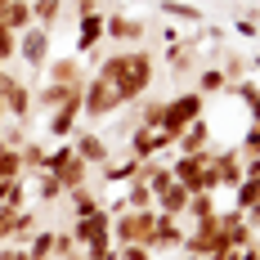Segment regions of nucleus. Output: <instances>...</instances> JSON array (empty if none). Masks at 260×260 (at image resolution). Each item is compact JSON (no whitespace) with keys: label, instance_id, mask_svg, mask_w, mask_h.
I'll return each instance as SVG.
<instances>
[{"label":"nucleus","instance_id":"obj_41","mask_svg":"<svg viewBox=\"0 0 260 260\" xmlns=\"http://www.w3.org/2000/svg\"><path fill=\"white\" fill-rule=\"evenodd\" d=\"M238 153H242V157H260V126H247L242 144H238Z\"/></svg>","mask_w":260,"mask_h":260},{"label":"nucleus","instance_id":"obj_7","mask_svg":"<svg viewBox=\"0 0 260 260\" xmlns=\"http://www.w3.org/2000/svg\"><path fill=\"white\" fill-rule=\"evenodd\" d=\"M202 36L193 31V36H180V41H171L166 45V68L175 72V77H193L198 68H202Z\"/></svg>","mask_w":260,"mask_h":260},{"label":"nucleus","instance_id":"obj_47","mask_svg":"<svg viewBox=\"0 0 260 260\" xmlns=\"http://www.w3.org/2000/svg\"><path fill=\"white\" fill-rule=\"evenodd\" d=\"M112 130H121V135H130V130H135V112H130V117H121V121H117Z\"/></svg>","mask_w":260,"mask_h":260},{"label":"nucleus","instance_id":"obj_5","mask_svg":"<svg viewBox=\"0 0 260 260\" xmlns=\"http://www.w3.org/2000/svg\"><path fill=\"white\" fill-rule=\"evenodd\" d=\"M215 215H220V211H215ZM215 215H211V220H198V224H188V229H184V256H198V260H207L211 251H224V242H220V220H215Z\"/></svg>","mask_w":260,"mask_h":260},{"label":"nucleus","instance_id":"obj_31","mask_svg":"<svg viewBox=\"0 0 260 260\" xmlns=\"http://www.w3.org/2000/svg\"><path fill=\"white\" fill-rule=\"evenodd\" d=\"M58 198H68V193H63V184L54 180L50 171H36V202H41V207H54Z\"/></svg>","mask_w":260,"mask_h":260},{"label":"nucleus","instance_id":"obj_33","mask_svg":"<svg viewBox=\"0 0 260 260\" xmlns=\"http://www.w3.org/2000/svg\"><path fill=\"white\" fill-rule=\"evenodd\" d=\"M45 153H50V148H41L36 139H27L23 148H18V157H23V175H36V171H45Z\"/></svg>","mask_w":260,"mask_h":260},{"label":"nucleus","instance_id":"obj_35","mask_svg":"<svg viewBox=\"0 0 260 260\" xmlns=\"http://www.w3.org/2000/svg\"><path fill=\"white\" fill-rule=\"evenodd\" d=\"M54 260H81V247L72 242L68 229H54Z\"/></svg>","mask_w":260,"mask_h":260},{"label":"nucleus","instance_id":"obj_36","mask_svg":"<svg viewBox=\"0 0 260 260\" xmlns=\"http://www.w3.org/2000/svg\"><path fill=\"white\" fill-rule=\"evenodd\" d=\"M0 180H23V157H18V148H0Z\"/></svg>","mask_w":260,"mask_h":260},{"label":"nucleus","instance_id":"obj_37","mask_svg":"<svg viewBox=\"0 0 260 260\" xmlns=\"http://www.w3.org/2000/svg\"><path fill=\"white\" fill-rule=\"evenodd\" d=\"M256 202H260V180H242L234 188V207L247 211V207H256Z\"/></svg>","mask_w":260,"mask_h":260},{"label":"nucleus","instance_id":"obj_18","mask_svg":"<svg viewBox=\"0 0 260 260\" xmlns=\"http://www.w3.org/2000/svg\"><path fill=\"white\" fill-rule=\"evenodd\" d=\"M215 68L224 72V81H229V85L251 77V63H247V50H242V45H224V50H220V58H215Z\"/></svg>","mask_w":260,"mask_h":260},{"label":"nucleus","instance_id":"obj_15","mask_svg":"<svg viewBox=\"0 0 260 260\" xmlns=\"http://www.w3.org/2000/svg\"><path fill=\"white\" fill-rule=\"evenodd\" d=\"M45 81H54V85H81V81H85L81 54H68V58H50V63H45Z\"/></svg>","mask_w":260,"mask_h":260},{"label":"nucleus","instance_id":"obj_46","mask_svg":"<svg viewBox=\"0 0 260 260\" xmlns=\"http://www.w3.org/2000/svg\"><path fill=\"white\" fill-rule=\"evenodd\" d=\"M242 215H247V224H251V229H260V202H256V207H247Z\"/></svg>","mask_w":260,"mask_h":260},{"label":"nucleus","instance_id":"obj_48","mask_svg":"<svg viewBox=\"0 0 260 260\" xmlns=\"http://www.w3.org/2000/svg\"><path fill=\"white\" fill-rule=\"evenodd\" d=\"M247 112H251V126H260V99H251V104H247Z\"/></svg>","mask_w":260,"mask_h":260},{"label":"nucleus","instance_id":"obj_19","mask_svg":"<svg viewBox=\"0 0 260 260\" xmlns=\"http://www.w3.org/2000/svg\"><path fill=\"white\" fill-rule=\"evenodd\" d=\"M215 180H220V188L242 184V153L238 148H215Z\"/></svg>","mask_w":260,"mask_h":260},{"label":"nucleus","instance_id":"obj_14","mask_svg":"<svg viewBox=\"0 0 260 260\" xmlns=\"http://www.w3.org/2000/svg\"><path fill=\"white\" fill-rule=\"evenodd\" d=\"M0 94H5V112H9V121H23V126H27V112H31V85L14 77Z\"/></svg>","mask_w":260,"mask_h":260},{"label":"nucleus","instance_id":"obj_26","mask_svg":"<svg viewBox=\"0 0 260 260\" xmlns=\"http://www.w3.org/2000/svg\"><path fill=\"white\" fill-rule=\"evenodd\" d=\"M63 0H31V23L36 27H45V31H54L58 27V18H63Z\"/></svg>","mask_w":260,"mask_h":260},{"label":"nucleus","instance_id":"obj_17","mask_svg":"<svg viewBox=\"0 0 260 260\" xmlns=\"http://www.w3.org/2000/svg\"><path fill=\"white\" fill-rule=\"evenodd\" d=\"M99 45H104V9L77 18V54H94Z\"/></svg>","mask_w":260,"mask_h":260},{"label":"nucleus","instance_id":"obj_21","mask_svg":"<svg viewBox=\"0 0 260 260\" xmlns=\"http://www.w3.org/2000/svg\"><path fill=\"white\" fill-rule=\"evenodd\" d=\"M157 9H161L171 23H188V27H202V23H207V9L193 5V0H157Z\"/></svg>","mask_w":260,"mask_h":260},{"label":"nucleus","instance_id":"obj_45","mask_svg":"<svg viewBox=\"0 0 260 260\" xmlns=\"http://www.w3.org/2000/svg\"><path fill=\"white\" fill-rule=\"evenodd\" d=\"M0 260H27V251L14 247V242H5V247H0Z\"/></svg>","mask_w":260,"mask_h":260},{"label":"nucleus","instance_id":"obj_50","mask_svg":"<svg viewBox=\"0 0 260 260\" xmlns=\"http://www.w3.org/2000/svg\"><path fill=\"white\" fill-rule=\"evenodd\" d=\"M247 63H251V72H260V54H247Z\"/></svg>","mask_w":260,"mask_h":260},{"label":"nucleus","instance_id":"obj_34","mask_svg":"<svg viewBox=\"0 0 260 260\" xmlns=\"http://www.w3.org/2000/svg\"><path fill=\"white\" fill-rule=\"evenodd\" d=\"M234 31L242 36V41H256V36H260V9H238Z\"/></svg>","mask_w":260,"mask_h":260},{"label":"nucleus","instance_id":"obj_30","mask_svg":"<svg viewBox=\"0 0 260 260\" xmlns=\"http://www.w3.org/2000/svg\"><path fill=\"white\" fill-rule=\"evenodd\" d=\"M121 202H126V211H153V188L135 175V180L126 184V198H121Z\"/></svg>","mask_w":260,"mask_h":260},{"label":"nucleus","instance_id":"obj_1","mask_svg":"<svg viewBox=\"0 0 260 260\" xmlns=\"http://www.w3.org/2000/svg\"><path fill=\"white\" fill-rule=\"evenodd\" d=\"M94 77H104L108 85L117 90L121 108H135L148 90H153L157 68H153V54H148V50H112L104 63H99Z\"/></svg>","mask_w":260,"mask_h":260},{"label":"nucleus","instance_id":"obj_43","mask_svg":"<svg viewBox=\"0 0 260 260\" xmlns=\"http://www.w3.org/2000/svg\"><path fill=\"white\" fill-rule=\"evenodd\" d=\"M14 215H18V211L0 207V247H5V242H9V234H14Z\"/></svg>","mask_w":260,"mask_h":260},{"label":"nucleus","instance_id":"obj_49","mask_svg":"<svg viewBox=\"0 0 260 260\" xmlns=\"http://www.w3.org/2000/svg\"><path fill=\"white\" fill-rule=\"evenodd\" d=\"M9 81H14V77H9V68H5V63H0V90H5V85H9Z\"/></svg>","mask_w":260,"mask_h":260},{"label":"nucleus","instance_id":"obj_12","mask_svg":"<svg viewBox=\"0 0 260 260\" xmlns=\"http://www.w3.org/2000/svg\"><path fill=\"white\" fill-rule=\"evenodd\" d=\"M215 220H220V242H224V247H234V251H242L247 242H256V229L247 224V215H242L238 207H234V211H220Z\"/></svg>","mask_w":260,"mask_h":260},{"label":"nucleus","instance_id":"obj_20","mask_svg":"<svg viewBox=\"0 0 260 260\" xmlns=\"http://www.w3.org/2000/svg\"><path fill=\"white\" fill-rule=\"evenodd\" d=\"M175 148H180V153H207L211 148V121L207 117L188 121V126L180 130V139H175Z\"/></svg>","mask_w":260,"mask_h":260},{"label":"nucleus","instance_id":"obj_51","mask_svg":"<svg viewBox=\"0 0 260 260\" xmlns=\"http://www.w3.org/2000/svg\"><path fill=\"white\" fill-rule=\"evenodd\" d=\"M0 121H9V112H5V94H0Z\"/></svg>","mask_w":260,"mask_h":260},{"label":"nucleus","instance_id":"obj_13","mask_svg":"<svg viewBox=\"0 0 260 260\" xmlns=\"http://www.w3.org/2000/svg\"><path fill=\"white\" fill-rule=\"evenodd\" d=\"M166 148H175V139L166 135V130H144V126H135L130 130V157H139V161H148V157L157 153H166Z\"/></svg>","mask_w":260,"mask_h":260},{"label":"nucleus","instance_id":"obj_29","mask_svg":"<svg viewBox=\"0 0 260 260\" xmlns=\"http://www.w3.org/2000/svg\"><path fill=\"white\" fill-rule=\"evenodd\" d=\"M215 215V193H188V207H184V220L198 224V220H211Z\"/></svg>","mask_w":260,"mask_h":260},{"label":"nucleus","instance_id":"obj_53","mask_svg":"<svg viewBox=\"0 0 260 260\" xmlns=\"http://www.w3.org/2000/svg\"><path fill=\"white\" fill-rule=\"evenodd\" d=\"M184 260H198V256H184Z\"/></svg>","mask_w":260,"mask_h":260},{"label":"nucleus","instance_id":"obj_54","mask_svg":"<svg viewBox=\"0 0 260 260\" xmlns=\"http://www.w3.org/2000/svg\"><path fill=\"white\" fill-rule=\"evenodd\" d=\"M256 242H260V229H256Z\"/></svg>","mask_w":260,"mask_h":260},{"label":"nucleus","instance_id":"obj_9","mask_svg":"<svg viewBox=\"0 0 260 260\" xmlns=\"http://www.w3.org/2000/svg\"><path fill=\"white\" fill-rule=\"evenodd\" d=\"M148 256H166V251H180L184 247V224L175 220V215H157L153 234H148Z\"/></svg>","mask_w":260,"mask_h":260},{"label":"nucleus","instance_id":"obj_6","mask_svg":"<svg viewBox=\"0 0 260 260\" xmlns=\"http://www.w3.org/2000/svg\"><path fill=\"white\" fill-rule=\"evenodd\" d=\"M144 36H148V23L144 18H135L126 9H108L104 14V41H112V45H135Z\"/></svg>","mask_w":260,"mask_h":260},{"label":"nucleus","instance_id":"obj_52","mask_svg":"<svg viewBox=\"0 0 260 260\" xmlns=\"http://www.w3.org/2000/svg\"><path fill=\"white\" fill-rule=\"evenodd\" d=\"M251 260H260V242H256V251H251Z\"/></svg>","mask_w":260,"mask_h":260},{"label":"nucleus","instance_id":"obj_24","mask_svg":"<svg viewBox=\"0 0 260 260\" xmlns=\"http://www.w3.org/2000/svg\"><path fill=\"white\" fill-rule=\"evenodd\" d=\"M193 77H198V85H193V90H198L202 99H211V94H224V90H229V81H224V72H220L215 63H202Z\"/></svg>","mask_w":260,"mask_h":260},{"label":"nucleus","instance_id":"obj_16","mask_svg":"<svg viewBox=\"0 0 260 260\" xmlns=\"http://www.w3.org/2000/svg\"><path fill=\"white\" fill-rule=\"evenodd\" d=\"M81 85H85V81H81ZM81 85H54V81H45V85L36 90V108H41V112H58L63 104L81 99Z\"/></svg>","mask_w":260,"mask_h":260},{"label":"nucleus","instance_id":"obj_42","mask_svg":"<svg viewBox=\"0 0 260 260\" xmlns=\"http://www.w3.org/2000/svg\"><path fill=\"white\" fill-rule=\"evenodd\" d=\"M117 260H153V256L144 242H126V247H117Z\"/></svg>","mask_w":260,"mask_h":260},{"label":"nucleus","instance_id":"obj_11","mask_svg":"<svg viewBox=\"0 0 260 260\" xmlns=\"http://www.w3.org/2000/svg\"><path fill=\"white\" fill-rule=\"evenodd\" d=\"M68 144H72V153H77L85 166H104L108 157H112V148H108V139L99 135V130H81V126H77Z\"/></svg>","mask_w":260,"mask_h":260},{"label":"nucleus","instance_id":"obj_10","mask_svg":"<svg viewBox=\"0 0 260 260\" xmlns=\"http://www.w3.org/2000/svg\"><path fill=\"white\" fill-rule=\"evenodd\" d=\"M72 242L77 247H94V242H112V215L108 211H94V215H85V220H72Z\"/></svg>","mask_w":260,"mask_h":260},{"label":"nucleus","instance_id":"obj_23","mask_svg":"<svg viewBox=\"0 0 260 260\" xmlns=\"http://www.w3.org/2000/svg\"><path fill=\"white\" fill-rule=\"evenodd\" d=\"M104 184H130L135 175H139V157H130V153H121V157H108L104 166Z\"/></svg>","mask_w":260,"mask_h":260},{"label":"nucleus","instance_id":"obj_55","mask_svg":"<svg viewBox=\"0 0 260 260\" xmlns=\"http://www.w3.org/2000/svg\"><path fill=\"white\" fill-rule=\"evenodd\" d=\"M0 148H5V144H0Z\"/></svg>","mask_w":260,"mask_h":260},{"label":"nucleus","instance_id":"obj_2","mask_svg":"<svg viewBox=\"0 0 260 260\" xmlns=\"http://www.w3.org/2000/svg\"><path fill=\"white\" fill-rule=\"evenodd\" d=\"M45 171L63 184V193H72V188H85V184H90V166L72 153V144H68V139H58V148L45 153Z\"/></svg>","mask_w":260,"mask_h":260},{"label":"nucleus","instance_id":"obj_8","mask_svg":"<svg viewBox=\"0 0 260 260\" xmlns=\"http://www.w3.org/2000/svg\"><path fill=\"white\" fill-rule=\"evenodd\" d=\"M18 58L31 68V77H41L45 63H50V31H45V27H27V31H18Z\"/></svg>","mask_w":260,"mask_h":260},{"label":"nucleus","instance_id":"obj_32","mask_svg":"<svg viewBox=\"0 0 260 260\" xmlns=\"http://www.w3.org/2000/svg\"><path fill=\"white\" fill-rule=\"evenodd\" d=\"M23 251H27V260H54V229H36V238Z\"/></svg>","mask_w":260,"mask_h":260},{"label":"nucleus","instance_id":"obj_27","mask_svg":"<svg viewBox=\"0 0 260 260\" xmlns=\"http://www.w3.org/2000/svg\"><path fill=\"white\" fill-rule=\"evenodd\" d=\"M0 23L9 27L14 36H18V31H27V27H36V23H31V0H9V5H5V18H0Z\"/></svg>","mask_w":260,"mask_h":260},{"label":"nucleus","instance_id":"obj_44","mask_svg":"<svg viewBox=\"0 0 260 260\" xmlns=\"http://www.w3.org/2000/svg\"><path fill=\"white\" fill-rule=\"evenodd\" d=\"M99 9H104L99 0H77V5H72V18H85V14H99Z\"/></svg>","mask_w":260,"mask_h":260},{"label":"nucleus","instance_id":"obj_25","mask_svg":"<svg viewBox=\"0 0 260 260\" xmlns=\"http://www.w3.org/2000/svg\"><path fill=\"white\" fill-rule=\"evenodd\" d=\"M68 207H72V220H85V215L104 211V198L85 184V188H72V193H68Z\"/></svg>","mask_w":260,"mask_h":260},{"label":"nucleus","instance_id":"obj_3","mask_svg":"<svg viewBox=\"0 0 260 260\" xmlns=\"http://www.w3.org/2000/svg\"><path fill=\"white\" fill-rule=\"evenodd\" d=\"M202 112H207V99H202L198 90H184L175 99H166V108H161V130H166L171 139H180V130L188 126V121H198Z\"/></svg>","mask_w":260,"mask_h":260},{"label":"nucleus","instance_id":"obj_39","mask_svg":"<svg viewBox=\"0 0 260 260\" xmlns=\"http://www.w3.org/2000/svg\"><path fill=\"white\" fill-rule=\"evenodd\" d=\"M9 58H18V36L0 23V63H9Z\"/></svg>","mask_w":260,"mask_h":260},{"label":"nucleus","instance_id":"obj_28","mask_svg":"<svg viewBox=\"0 0 260 260\" xmlns=\"http://www.w3.org/2000/svg\"><path fill=\"white\" fill-rule=\"evenodd\" d=\"M36 229H41L36 211H31V207H23L18 215H14V234H9V242H14V247H27V242L36 238Z\"/></svg>","mask_w":260,"mask_h":260},{"label":"nucleus","instance_id":"obj_22","mask_svg":"<svg viewBox=\"0 0 260 260\" xmlns=\"http://www.w3.org/2000/svg\"><path fill=\"white\" fill-rule=\"evenodd\" d=\"M45 126H50L54 139H72V130L81 126V99H72V104H63L58 112H50V121H45Z\"/></svg>","mask_w":260,"mask_h":260},{"label":"nucleus","instance_id":"obj_40","mask_svg":"<svg viewBox=\"0 0 260 260\" xmlns=\"http://www.w3.org/2000/svg\"><path fill=\"white\" fill-rule=\"evenodd\" d=\"M81 260H117L112 242H94V247H81Z\"/></svg>","mask_w":260,"mask_h":260},{"label":"nucleus","instance_id":"obj_4","mask_svg":"<svg viewBox=\"0 0 260 260\" xmlns=\"http://www.w3.org/2000/svg\"><path fill=\"white\" fill-rule=\"evenodd\" d=\"M153 224H157V211H121V215H112V247L148 242Z\"/></svg>","mask_w":260,"mask_h":260},{"label":"nucleus","instance_id":"obj_38","mask_svg":"<svg viewBox=\"0 0 260 260\" xmlns=\"http://www.w3.org/2000/svg\"><path fill=\"white\" fill-rule=\"evenodd\" d=\"M0 144H5V148H23L27 144V126L23 121H0Z\"/></svg>","mask_w":260,"mask_h":260}]
</instances>
